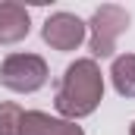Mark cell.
Segmentation results:
<instances>
[{
	"label": "cell",
	"instance_id": "ba28073f",
	"mask_svg": "<svg viewBox=\"0 0 135 135\" xmlns=\"http://www.w3.org/2000/svg\"><path fill=\"white\" fill-rule=\"evenodd\" d=\"M22 116L25 110L13 101L0 104V135H22Z\"/></svg>",
	"mask_w": 135,
	"mask_h": 135
},
{
	"label": "cell",
	"instance_id": "7a4b0ae2",
	"mask_svg": "<svg viewBox=\"0 0 135 135\" xmlns=\"http://www.w3.org/2000/svg\"><path fill=\"white\" fill-rule=\"evenodd\" d=\"M88 25V47L94 57H113L119 35L129 28V13L116 3H104L94 9V16L85 22Z\"/></svg>",
	"mask_w": 135,
	"mask_h": 135
},
{
	"label": "cell",
	"instance_id": "5b68a950",
	"mask_svg": "<svg viewBox=\"0 0 135 135\" xmlns=\"http://www.w3.org/2000/svg\"><path fill=\"white\" fill-rule=\"evenodd\" d=\"M22 135H85L82 126L63 116H50L44 110H25L22 116Z\"/></svg>",
	"mask_w": 135,
	"mask_h": 135
},
{
	"label": "cell",
	"instance_id": "3957f363",
	"mask_svg": "<svg viewBox=\"0 0 135 135\" xmlns=\"http://www.w3.org/2000/svg\"><path fill=\"white\" fill-rule=\"evenodd\" d=\"M47 63L38 54H9L0 63V85L16 94H32L47 85Z\"/></svg>",
	"mask_w": 135,
	"mask_h": 135
},
{
	"label": "cell",
	"instance_id": "277c9868",
	"mask_svg": "<svg viewBox=\"0 0 135 135\" xmlns=\"http://www.w3.org/2000/svg\"><path fill=\"white\" fill-rule=\"evenodd\" d=\"M41 38L44 44H50L54 50L60 54H69L75 50L85 38H88V25L75 16V13H50L41 25Z\"/></svg>",
	"mask_w": 135,
	"mask_h": 135
},
{
	"label": "cell",
	"instance_id": "8992f818",
	"mask_svg": "<svg viewBox=\"0 0 135 135\" xmlns=\"http://www.w3.org/2000/svg\"><path fill=\"white\" fill-rule=\"evenodd\" d=\"M28 28H32L28 9L16 0H0V44H16L28 38Z\"/></svg>",
	"mask_w": 135,
	"mask_h": 135
},
{
	"label": "cell",
	"instance_id": "6da1fadb",
	"mask_svg": "<svg viewBox=\"0 0 135 135\" xmlns=\"http://www.w3.org/2000/svg\"><path fill=\"white\" fill-rule=\"evenodd\" d=\"M104 101V75L94 57H82L63 69V79L57 85L54 107L63 119H85Z\"/></svg>",
	"mask_w": 135,
	"mask_h": 135
},
{
	"label": "cell",
	"instance_id": "9c48e42d",
	"mask_svg": "<svg viewBox=\"0 0 135 135\" xmlns=\"http://www.w3.org/2000/svg\"><path fill=\"white\" fill-rule=\"evenodd\" d=\"M129 135H135V123H132V126H129Z\"/></svg>",
	"mask_w": 135,
	"mask_h": 135
},
{
	"label": "cell",
	"instance_id": "52a82bcc",
	"mask_svg": "<svg viewBox=\"0 0 135 135\" xmlns=\"http://www.w3.org/2000/svg\"><path fill=\"white\" fill-rule=\"evenodd\" d=\"M110 82L119 98H135V54H119L113 57L110 66Z\"/></svg>",
	"mask_w": 135,
	"mask_h": 135
}]
</instances>
